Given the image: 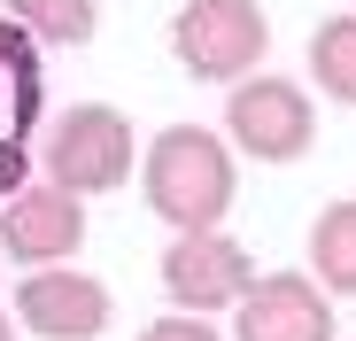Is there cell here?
I'll return each instance as SVG.
<instances>
[{"label":"cell","instance_id":"6da1fadb","mask_svg":"<svg viewBox=\"0 0 356 341\" xmlns=\"http://www.w3.org/2000/svg\"><path fill=\"white\" fill-rule=\"evenodd\" d=\"M140 194L170 233L217 225L232 209V140L209 125H163L140 155Z\"/></svg>","mask_w":356,"mask_h":341},{"label":"cell","instance_id":"7a4b0ae2","mask_svg":"<svg viewBox=\"0 0 356 341\" xmlns=\"http://www.w3.org/2000/svg\"><path fill=\"white\" fill-rule=\"evenodd\" d=\"M47 179H63L70 194H108V187H124L132 179V163H140V140L124 125V109H108V101H78L63 109V117L47 125Z\"/></svg>","mask_w":356,"mask_h":341},{"label":"cell","instance_id":"3957f363","mask_svg":"<svg viewBox=\"0 0 356 341\" xmlns=\"http://www.w3.org/2000/svg\"><path fill=\"white\" fill-rule=\"evenodd\" d=\"M271 47V24L256 0H186L170 24V54L209 86H241Z\"/></svg>","mask_w":356,"mask_h":341},{"label":"cell","instance_id":"277c9868","mask_svg":"<svg viewBox=\"0 0 356 341\" xmlns=\"http://www.w3.org/2000/svg\"><path fill=\"white\" fill-rule=\"evenodd\" d=\"M225 140L241 155H256V163H294L318 140V109H310V93L294 78H256L248 70L225 93Z\"/></svg>","mask_w":356,"mask_h":341},{"label":"cell","instance_id":"5b68a950","mask_svg":"<svg viewBox=\"0 0 356 341\" xmlns=\"http://www.w3.org/2000/svg\"><path fill=\"white\" fill-rule=\"evenodd\" d=\"M16 318H24V333H39V341H101L108 318H116V303H108L101 279L78 271V264H24V279H16Z\"/></svg>","mask_w":356,"mask_h":341},{"label":"cell","instance_id":"8992f818","mask_svg":"<svg viewBox=\"0 0 356 341\" xmlns=\"http://www.w3.org/2000/svg\"><path fill=\"white\" fill-rule=\"evenodd\" d=\"M256 287L248 271V248L225 233V225H194V233H170L163 248V295L178 310H232Z\"/></svg>","mask_w":356,"mask_h":341},{"label":"cell","instance_id":"52a82bcc","mask_svg":"<svg viewBox=\"0 0 356 341\" xmlns=\"http://www.w3.org/2000/svg\"><path fill=\"white\" fill-rule=\"evenodd\" d=\"M86 248V194L63 179H39L0 202V256L8 264H70Z\"/></svg>","mask_w":356,"mask_h":341},{"label":"cell","instance_id":"ba28073f","mask_svg":"<svg viewBox=\"0 0 356 341\" xmlns=\"http://www.w3.org/2000/svg\"><path fill=\"white\" fill-rule=\"evenodd\" d=\"M232 341H333V287L310 271H264L232 303Z\"/></svg>","mask_w":356,"mask_h":341},{"label":"cell","instance_id":"9c48e42d","mask_svg":"<svg viewBox=\"0 0 356 341\" xmlns=\"http://www.w3.org/2000/svg\"><path fill=\"white\" fill-rule=\"evenodd\" d=\"M310 271L325 279L333 295H356V194L318 209V225H310Z\"/></svg>","mask_w":356,"mask_h":341},{"label":"cell","instance_id":"30bf717a","mask_svg":"<svg viewBox=\"0 0 356 341\" xmlns=\"http://www.w3.org/2000/svg\"><path fill=\"white\" fill-rule=\"evenodd\" d=\"M310 78H318V93L356 109V8H341L310 31Z\"/></svg>","mask_w":356,"mask_h":341},{"label":"cell","instance_id":"8fae6325","mask_svg":"<svg viewBox=\"0 0 356 341\" xmlns=\"http://www.w3.org/2000/svg\"><path fill=\"white\" fill-rule=\"evenodd\" d=\"M8 16L39 47H86L93 24H101V0H8Z\"/></svg>","mask_w":356,"mask_h":341},{"label":"cell","instance_id":"7c38bea8","mask_svg":"<svg viewBox=\"0 0 356 341\" xmlns=\"http://www.w3.org/2000/svg\"><path fill=\"white\" fill-rule=\"evenodd\" d=\"M140 341H225L209 326V310H163L155 326H140Z\"/></svg>","mask_w":356,"mask_h":341},{"label":"cell","instance_id":"4fadbf2b","mask_svg":"<svg viewBox=\"0 0 356 341\" xmlns=\"http://www.w3.org/2000/svg\"><path fill=\"white\" fill-rule=\"evenodd\" d=\"M24 187H31V155H24V140H0V202L24 194Z\"/></svg>","mask_w":356,"mask_h":341},{"label":"cell","instance_id":"5bb4252c","mask_svg":"<svg viewBox=\"0 0 356 341\" xmlns=\"http://www.w3.org/2000/svg\"><path fill=\"white\" fill-rule=\"evenodd\" d=\"M16 326H24V318H16V310H0V341H16Z\"/></svg>","mask_w":356,"mask_h":341},{"label":"cell","instance_id":"9a60e30c","mask_svg":"<svg viewBox=\"0 0 356 341\" xmlns=\"http://www.w3.org/2000/svg\"><path fill=\"white\" fill-rule=\"evenodd\" d=\"M348 8H356V0H348Z\"/></svg>","mask_w":356,"mask_h":341}]
</instances>
